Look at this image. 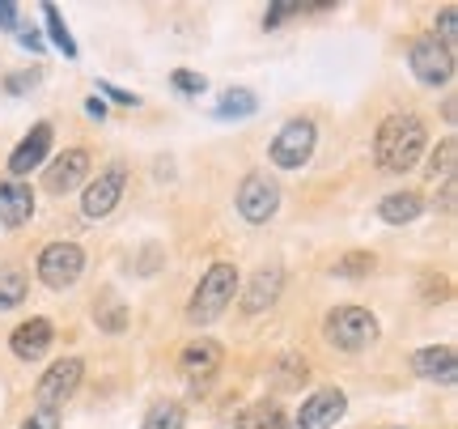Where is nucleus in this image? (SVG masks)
Returning <instances> with one entry per match:
<instances>
[{"instance_id": "nucleus-1", "label": "nucleus", "mask_w": 458, "mask_h": 429, "mask_svg": "<svg viewBox=\"0 0 458 429\" xmlns=\"http://www.w3.org/2000/svg\"><path fill=\"white\" fill-rule=\"evenodd\" d=\"M425 124L416 116H391L377 124V136H374V158L382 170H391V175H403L411 166L420 162V153H425Z\"/></svg>"}, {"instance_id": "nucleus-2", "label": "nucleus", "mask_w": 458, "mask_h": 429, "mask_svg": "<svg viewBox=\"0 0 458 429\" xmlns=\"http://www.w3.org/2000/svg\"><path fill=\"white\" fill-rule=\"evenodd\" d=\"M233 294H238V268L221 260V264H213L204 272V281H199L196 297H191V306H187V319H191L196 328H208L216 314L233 302Z\"/></svg>"}, {"instance_id": "nucleus-3", "label": "nucleus", "mask_w": 458, "mask_h": 429, "mask_svg": "<svg viewBox=\"0 0 458 429\" xmlns=\"http://www.w3.org/2000/svg\"><path fill=\"white\" fill-rule=\"evenodd\" d=\"M323 331H327V345L344 348V353H360L377 336V319L365 306H335Z\"/></svg>"}, {"instance_id": "nucleus-4", "label": "nucleus", "mask_w": 458, "mask_h": 429, "mask_svg": "<svg viewBox=\"0 0 458 429\" xmlns=\"http://www.w3.org/2000/svg\"><path fill=\"white\" fill-rule=\"evenodd\" d=\"M81 374L85 365L81 357H64V362H51L47 374L38 379V387H34V399H38V413H55L60 404H64L77 387H81Z\"/></svg>"}, {"instance_id": "nucleus-5", "label": "nucleus", "mask_w": 458, "mask_h": 429, "mask_svg": "<svg viewBox=\"0 0 458 429\" xmlns=\"http://www.w3.org/2000/svg\"><path fill=\"white\" fill-rule=\"evenodd\" d=\"M314 141H318V133H314L310 119H289V124L276 133L272 149H267V158H272L280 170H297V166L310 162Z\"/></svg>"}, {"instance_id": "nucleus-6", "label": "nucleus", "mask_w": 458, "mask_h": 429, "mask_svg": "<svg viewBox=\"0 0 458 429\" xmlns=\"http://www.w3.org/2000/svg\"><path fill=\"white\" fill-rule=\"evenodd\" d=\"M85 272V251L77 243H51L38 255V281L47 289H68Z\"/></svg>"}, {"instance_id": "nucleus-7", "label": "nucleus", "mask_w": 458, "mask_h": 429, "mask_svg": "<svg viewBox=\"0 0 458 429\" xmlns=\"http://www.w3.org/2000/svg\"><path fill=\"white\" fill-rule=\"evenodd\" d=\"M411 73H416V82L420 85H450V77H454V56L433 39V34H425V39H416L411 43V56H408Z\"/></svg>"}, {"instance_id": "nucleus-8", "label": "nucleus", "mask_w": 458, "mask_h": 429, "mask_svg": "<svg viewBox=\"0 0 458 429\" xmlns=\"http://www.w3.org/2000/svg\"><path fill=\"white\" fill-rule=\"evenodd\" d=\"M280 209V187L267 175H246L242 187H238V213L250 226H263L267 217H276Z\"/></svg>"}, {"instance_id": "nucleus-9", "label": "nucleus", "mask_w": 458, "mask_h": 429, "mask_svg": "<svg viewBox=\"0 0 458 429\" xmlns=\"http://www.w3.org/2000/svg\"><path fill=\"white\" fill-rule=\"evenodd\" d=\"M123 183H128V166H123V162H114L111 170H102L98 179L81 192L85 217H94V221H98V217L111 213L114 204H119V196H123Z\"/></svg>"}, {"instance_id": "nucleus-10", "label": "nucleus", "mask_w": 458, "mask_h": 429, "mask_svg": "<svg viewBox=\"0 0 458 429\" xmlns=\"http://www.w3.org/2000/svg\"><path fill=\"white\" fill-rule=\"evenodd\" d=\"M344 408H348V396L340 387H323L297 408V429H331L344 416Z\"/></svg>"}, {"instance_id": "nucleus-11", "label": "nucleus", "mask_w": 458, "mask_h": 429, "mask_svg": "<svg viewBox=\"0 0 458 429\" xmlns=\"http://www.w3.org/2000/svg\"><path fill=\"white\" fill-rule=\"evenodd\" d=\"M411 370L428 382H445V387H450V382L458 379V353L450 345H428L411 357Z\"/></svg>"}, {"instance_id": "nucleus-12", "label": "nucleus", "mask_w": 458, "mask_h": 429, "mask_svg": "<svg viewBox=\"0 0 458 429\" xmlns=\"http://www.w3.org/2000/svg\"><path fill=\"white\" fill-rule=\"evenodd\" d=\"M51 340H55L51 319H30V323H21V328L9 336V348H13V357H21V362H38L51 348Z\"/></svg>"}, {"instance_id": "nucleus-13", "label": "nucleus", "mask_w": 458, "mask_h": 429, "mask_svg": "<svg viewBox=\"0 0 458 429\" xmlns=\"http://www.w3.org/2000/svg\"><path fill=\"white\" fill-rule=\"evenodd\" d=\"M85 170H89V153H85V149H68L64 158H55V162L47 166L43 183H47V192L64 196V192H72V187L85 179Z\"/></svg>"}, {"instance_id": "nucleus-14", "label": "nucleus", "mask_w": 458, "mask_h": 429, "mask_svg": "<svg viewBox=\"0 0 458 429\" xmlns=\"http://www.w3.org/2000/svg\"><path fill=\"white\" fill-rule=\"evenodd\" d=\"M34 217V192L26 183H13V179H0V226H26Z\"/></svg>"}, {"instance_id": "nucleus-15", "label": "nucleus", "mask_w": 458, "mask_h": 429, "mask_svg": "<svg viewBox=\"0 0 458 429\" xmlns=\"http://www.w3.org/2000/svg\"><path fill=\"white\" fill-rule=\"evenodd\" d=\"M47 153H51V124H34L30 136L9 153V175H30L34 166H43Z\"/></svg>"}, {"instance_id": "nucleus-16", "label": "nucleus", "mask_w": 458, "mask_h": 429, "mask_svg": "<svg viewBox=\"0 0 458 429\" xmlns=\"http://www.w3.org/2000/svg\"><path fill=\"white\" fill-rule=\"evenodd\" d=\"M221 357H225V353H221V345H216V340H191V345L182 348L179 362H182V374H187L191 382H208L216 374Z\"/></svg>"}, {"instance_id": "nucleus-17", "label": "nucleus", "mask_w": 458, "mask_h": 429, "mask_svg": "<svg viewBox=\"0 0 458 429\" xmlns=\"http://www.w3.org/2000/svg\"><path fill=\"white\" fill-rule=\"evenodd\" d=\"M280 285H284V272H280V268H259L255 281L246 285V294H242V311L246 314H263L280 297Z\"/></svg>"}, {"instance_id": "nucleus-18", "label": "nucleus", "mask_w": 458, "mask_h": 429, "mask_svg": "<svg viewBox=\"0 0 458 429\" xmlns=\"http://www.w3.org/2000/svg\"><path fill=\"white\" fill-rule=\"evenodd\" d=\"M420 213H425V200L416 196V192H391V196H382V204H377V217L386 226H411Z\"/></svg>"}, {"instance_id": "nucleus-19", "label": "nucleus", "mask_w": 458, "mask_h": 429, "mask_svg": "<svg viewBox=\"0 0 458 429\" xmlns=\"http://www.w3.org/2000/svg\"><path fill=\"white\" fill-rule=\"evenodd\" d=\"M233 429H284V413L272 399H259V404H250L233 416Z\"/></svg>"}, {"instance_id": "nucleus-20", "label": "nucleus", "mask_w": 458, "mask_h": 429, "mask_svg": "<svg viewBox=\"0 0 458 429\" xmlns=\"http://www.w3.org/2000/svg\"><path fill=\"white\" fill-rule=\"evenodd\" d=\"M255 111H259V99L250 90H229L225 99L216 102V116L221 119H246V116H255Z\"/></svg>"}, {"instance_id": "nucleus-21", "label": "nucleus", "mask_w": 458, "mask_h": 429, "mask_svg": "<svg viewBox=\"0 0 458 429\" xmlns=\"http://www.w3.org/2000/svg\"><path fill=\"white\" fill-rule=\"evenodd\" d=\"M187 425V413H182V404L174 399H162V404H153L145 416V425L140 429H182Z\"/></svg>"}, {"instance_id": "nucleus-22", "label": "nucleus", "mask_w": 458, "mask_h": 429, "mask_svg": "<svg viewBox=\"0 0 458 429\" xmlns=\"http://www.w3.org/2000/svg\"><path fill=\"white\" fill-rule=\"evenodd\" d=\"M26 302V272L21 268H4L0 272V311H13Z\"/></svg>"}, {"instance_id": "nucleus-23", "label": "nucleus", "mask_w": 458, "mask_h": 429, "mask_svg": "<svg viewBox=\"0 0 458 429\" xmlns=\"http://www.w3.org/2000/svg\"><path fill=\"white\" fill-rule=\"evenodd\" d=\"M43 17H47L51 43L64 51L68 60H77V43H72V34H68V26H64V17H60V9H55V4H43Z\"/></svg>"}, {"instance_id": "nucleus-24", "label": "nucleus", "mask_w": 458, "mask_h": 429, "mask_svg": "<svg viewBox=\"0 0 458 429\" xmlns=\"http://www.w3.org/2000/svg\"><path fill=\"white\" fill-rule=\"evenodd\" d=\"M94 314H98V328H106V331L128 328V306H123V302H114V297H102L98 306H94Z\"/></svg>"}, {"instance_id": "nucleus-25", "label": "nucleus", "mask_w": 458, "mask_h": 429, "mask_svg": "<svg viewBox=\"0 0 458 429\" xmlns=\"http://www.w3.org/2000/svg\"><path fill=\"white\" fill-rule=\"evenodd\" d=\"M335 277H369L374 272V255H365V251H352V255H344V260H335V268H331Z\"/></svg>"}, {"instance_id": "nucleus-26", "label": "nucleus", "mask_w": 458, "mask_h": 429, "mask_svg": "<svg viewBox=\"0 0 458 429\" xmlns=\"http://www.w3.org/2000/svg\"><path fill=\"white\" fill-rule=\"evenodd\" d=\"M454 153H458L454 136H445L442 145H437V153H433V166H428V175H433V179H437V175L454 179Z\"/></svg>"}, {"instance_id": "nucleus-27", "label": "nucleus", "mask_w": 458, "mask_h": 429, "mask_svg": "<svg viewBox=\"0 0 458 429\" xmlns=\"http://www.w3.org/2000/svg\"><path fill=\"white\" fill-rule=\"evenodd\" d=\"M454 34H458V13H454V4H445L442 17H437V30H433V39H437L450 56H454Z\"/></svg>"}, {"instance_id": "nucleus-28", "label": "nucleus", "mask_w": 458, "mask_h": 429, "mask_svg": "<svg viewBox=\"0 0 458 429\" xmlns=\"http://www.w3.org/2000/svg\"><path fill=\"white\" fill-rule=\"evenodd\" d=\"M297 13H306V4H293V0L272 4V9L263 13V26H267V30H276V26H284V21H289V17H297Z\"/></svg>"}, {"instance_id": "nucleus-29", "label": "nucleus", "mask_w": 458, "mask_h": 429, "mask_svg": "<svg viewBox=\"0 0 458 429\" xmlns=\"http://www.w3.org/2000/svg\"><path fill=\"white\" fill-rule=\"evenodd\" d=\"M170 85H174V90H182V94H204V77H199V73H187V68H179V73H174V77H170Z\"/></svg>"}, {"instance_id": "nucleus-30", "label": "nucleus", "mask_w": 458, "mask_h": 429, "mask_svg": "<svg viewBox=\"0 0 458 429\" xmlns=\"http://www.w3.org/2000/svg\"><path fill=\"white\" fill-rule=\"evenodd\" d=\"M276 374L284 382H306V374H310V370H306V362H301V357H280Z\"/></svg>"}, {"instance_id": "nucleus-31", "label": "nucleus", "mask_w": 458, "mask_h": 429, "mask_svg": "<svg viewBox=\"0 0 458 429\" xmlns=\"http://www.w3.org/2000/svg\"><path fill=\"white\" fill-rule=\"evenodd\" d=\"M98 90H102V94H106L111 102H119V107H136V102H140L136 94H128V90H119V85H111V82H98Z\"/></svg>"}, {"instance_id": "nucleus-32", "label": "nucleus", "mask_w": 458, "mask_h": 429, "mask_svg": "<svg viewBox=\"0 0 458 429\" xmlns=\"http://www.w3.org/2000/svg\"><path fill=\"white\" fill-rule=\"evenodd\" d=\"M21 429H60V416L55 413H34L21 421Z\"/></svg>"}, {"instance_id": "nucleus-33", "label": "nucleus", "mask_w": 458, "mask_h": 429, "mask_svg": "<svg viewBox=\"0 0 458 429\" xmlns=\"http://www.w3.org/2000/svg\"><path fill=\"white\" fill-rule=\"evenodd\" d=\"M38 82V73H13V77H9V94H26V90H30V85Z\"/></svg>"}, {"instance_id": "nucleus-34", "label": "nucleus", "mask_w": 458, "mask_h": 429, "mask_svg": "<svg viewBox=\"0 0 458 429\" xmlns=\"http://www.w3.org/2000/svg\"><path fill=\"white\" fill-rule=\"evenodd\" d=\"M0 30H17V4L0 0Z\"/></svg>"}, {"instance_id": "nucleus-35", "label": "nucleus", "mask_w": 458, "mask_h": 429, "mask_svg": "<svg viewBox=\"0 0 458 429\" xmlns=\"http://www.w3.org/2000/svg\"><path fill=\"white\" fill-rule=\"evenodd\" d=\"M17 39H21V47H26V51H43V34H38V30H21Z\"/></svg>"}, {"instance_id": "nucleus-36", "label": "nucleus", "mask_w": 458, "mask_h": 429, "mask_svg": "<svg viewBox=\"0 0 458 429\" xmlns=\"http://www.w3.org/2000/svg\"><path fill=\"white\" fill-rule=\"evenodd\" d=\"M454 192H458L454 179H445L442 183V213H454Z\"/></svg>"}, {"instance_id": "nucleus-37", "label": "nucleus", "mask_w": 458, "mask_h": 429, "mask_svg": "<svg viewBox=\"0 0 458 429\" xmlns=\"http://www.w3.org/2000/svg\"><path fill=\"white\" fill-rule=\"evenodd\" d=\"M85 111H89L94 119H102V116H106V102H102V99H89V102H85Z\"/></svg>"}]
</instances>
